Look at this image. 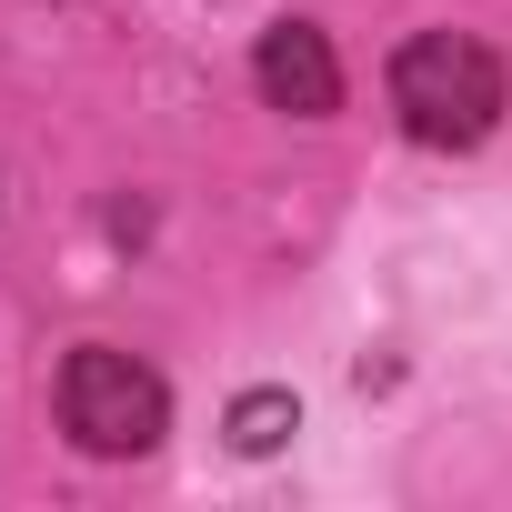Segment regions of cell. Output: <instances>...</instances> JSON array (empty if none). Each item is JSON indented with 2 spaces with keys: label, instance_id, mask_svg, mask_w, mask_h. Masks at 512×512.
<instances>
[{
  "label": "cell",
  "instance_id": "cell-4",
  "mask_svg": "<svg viewBox=\"0 0 512 512\" xmlns=\"http://www.w3.org/2000/svg\"><path fill=\"white\" fill-rule=\"evenodd\" d=\"M221 432H231V452L262 462V452H282V442L302 432V402H292L282 382H262V392H241V402H231V422H221Z\"/></svg>",
  "mask_w": 512,
  "mask_h": 512
},
{
  "label": "cell",
  "instance_id": "cell-3",
  "mask_svg": "<svg viewBox=\"0 0 512 512\" xmlns=\"http://www.w3.org/2000/svg\"><path fill=\"white\" fill-rule=\"evenodd\" d=\"M251 91L272 111H292V121H332L342 111V61H332V41L312 21H272L262 51H251Z\"/></svg>",
  "mask_w": 512,
  "mask_h": 512
},
{
  "label": "cell",
  "instance_id": "cell-2",
  "mask_svg": "<svg viewBox=\"0 0 512 512\" xmlns=\"http://www.w3.org/2000/svg\"><path fill=\"white\" fill-rule=\"evenodd\" d=\"M61 432L81 452H101V462H131V452H151L171 432V392H161L151 362H131L111 342H81L61 362Z\"/></svg>",
  "mask_w": 512,
  "mask_h": 512
},
{
  "label": "cell",
  "instance_id": "cell-1",
  "mask_svg": "<svg viewBox=\"0 0 512 512\" xmlns=\"http://www.w3.org/2000/svg\"><path fill=\"white\" fill-rule=\"evenodd\" d=\"M392 111L422 151H472L502 121V61L472 31H412L392 51Z\"/></svg>",
  "mask_w": 512,
  "mask_h": 512
}]
</instances>
